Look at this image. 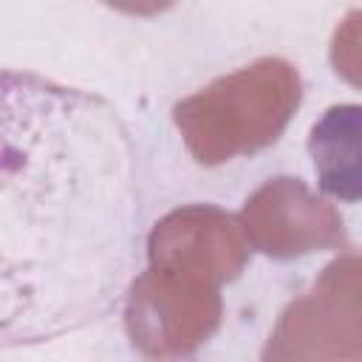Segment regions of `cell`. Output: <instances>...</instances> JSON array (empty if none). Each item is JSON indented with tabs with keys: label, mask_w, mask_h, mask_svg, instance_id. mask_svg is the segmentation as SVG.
Instances as JSON below:
<instances>
[{
	"label": "cell",
	"mask_w": 362,
	"mask_h": 362,
	"mask_svg": "<svg viewBox=\"0 0 362 362\" xmlns=\"http://www.w3.org/2000/svg\"><path fill=\"white\" fill-rule=\"evenodd\" d=\"M3 345H37L119 308L144 243L133 130L93 90L3 71Z\"/></svg>",
	"instance_id": "obj_1"
},
{
	"label": "cell",
	"mask_w": 362,
	"mask_h": 362,
	"mask_svg": "<svg viewBox=\"0 0 362 362\" xmlns=\"http://www.w3.org/2000/svg\"><path fill=\"white\" fill-rule=\"evenodd\" d=\"M308 156L325 195L362 201V105H331L308 133Z\"/></svg>",
	"instance_id": "obj_2"
}]
</instances>
